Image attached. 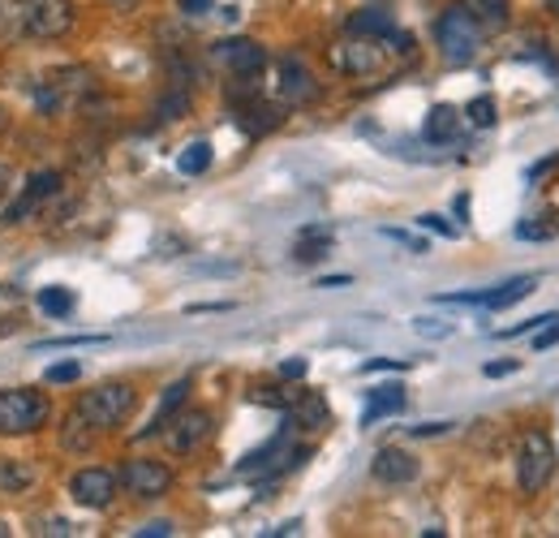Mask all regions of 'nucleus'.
I'll return each mask as SVG.
<instances>
[{
    "label": "nucleus",
    "mask_w": 559,
    "mask_h": 538,
    "mask_svg": "<svg viewBox=\"0 0 559 538\" xmlns=\"http://www.w3.org/2000/svg\"><path fill=\"white\" fill-rule=\"evenodd\" d=\"M280 375H284V379H301V375H306V362H301V358H293V362H284V366H280Z\"/></svg>",
    "instance_id": "obj_37"
},
{
    "label": "nucleus",
    "mask_w": 559,
    "mask_h": 538,
    "mask_svg": "<svg viewBox=\"0 0 559 538\" xmlns=\"http://www.w3.org/2000/svg\"><path fill=\"white\" fill-rule=\"evenodd\" d=\"M39 311L52 315V319H66V315H73V293L70 289H61V284L44 289V293H39Z\"/></svg>",
    "instance_id": "obj_26"
},
{
    "label": "nucleus",
    "mask_w": 559,
    "mask_h": 538,
    "mask_svg": "<svg viewBox=\"0 0 559 538\" xmlns=\"http://www.w3.org/2000/svg\"><path fill=\"white\" fill-rule=\"evenodd\" d=\"M250 401H259V405H276V409H284V397H280L276 388H254V393H250Z\"/></svg>",
    "instance_id": "obj_34"
},
{
    "label": "nucleus",
    "mask_w": 559,
    "mask_h": 538,
    "mask_svg": "<svg viewBox=\"0 0 559 538\" xmlns=\"http://www.w3.org/2000/svg\"><path fill=\"white\" fill-rule=\"evenodd\" d=\"M465 117H469L478 130H490V126H495V100H490V95H478V100L465 108Z\"/></svg>",
    "instance_id": "obj_28"
},
{
    "label": "nucleus",
    "mask_w": 559,
    "mask_h": 538,
    "mask_svg": "<svg viewBox=\"0 0 559 538\" xmlns=\"http://www.w3.org/2000/svg\"><path fill=\"white\" fill-rule=\"evenodd\" d=\"M181 113H190V91H186V86L168 91V95L155 104V117H159V121H177Z\"/></svg>",
    "instance_id": "obj_27"
},
{
    "label": "nucleus",
    "mask_w": 559,
    "mask_h": 538,
    "mask_svg": "<svg viewBox=\"0 0 559 538\" xmlns=\"http://www.w3.org/2000/svg\"><path fill=\"white\" fill-rule=\"evenodd\" d=\"M435 39H439L443 61L465 66V61H474V52H478V44H483V26L474 22V13H469L465 4H448L443 17L435 22Z\"/></svg>",
    "instance_id": "obj_2"
},
{
    "label": "nucleus",
    "mask_w": 559,
    "mask_h": 538,
    "mask_svg": "<svg viewBox=\"0 0 559 538\" xmlns=\"http://www.w3.org/2000/svg\"><path fill=\"white\" fill-rule=\"evenodd\" d=\"M405 409V388L401 384H388V388H374L370 401H366V413H361V426L388 418V413H401Z\"/></svg>",
    "instance_id": "obj_18"
},
{
    "label": "nucleus",
    "mask_w": 559,
    "mask_h": 538,
    "mask_svg": "<svg viewBox=\"0 0 559 538\" xmlns=\"http://www.w3.org/2000/svg\"><path fill=\"white\" fill-rule=\"evenodd\" d=\"M108 4H112V9H134L139 0H108Z\"/></svg>",
    "instance_id": "obj_42"
},
{
    "label": "nucleus",
    "mask_w": 559,
    "mask_h": 538,
    "mask_svg": "<svg viewBox=\"0 0 559 538\" xmlns=\"http://www.w3.org/2000/svg\"><path fill=\"white\" fill-rule=\"evenodd\" d=\"M215 57L233 69V78H259L267 66L263 44H254V39H224V44H215Z\"/></svg>",
    "instance_id": "obj_12"
},
{
    "label": "nucleus",
    "mask_w": 559,
    "mask_h": 538,
    "mask_svg": "<svg viewBox=\"0 0 559 538\" xmlns=\"http://www.w3.org/2000/svg\"><path fill=\"white\" fill-rule=\"evenodd\" d=\"M426 142H452V138L461 134V117H456V108H448V104H435L430 113H426Z\"/></svg>",
    "instance_id": "obj_20"
},
{
    "label": "nucleus",
    "mask_w": 559,
    "mask_h": 538,
    "mask_svg": "<svg viewBox=\"0 0 559 538\" xmlns=\"http://www.w3.org/2000/svg\"><path fill=\"white\" fill-rule=\"evenodd\" d=\"M556 473V444L543 431H525L516 448V487L525 495H538Z\"/></svg>",
    "instance_id": "obj_4"
},
{
    "label": "nucleus",
    "mask_w": 559,
    "mask_h": 538,
    "mask_svg": "<svg viewBox=\"0 0 559 538\" xmlns=\"http://www.w3.org/2000/svg\"><path fill=\"white\" fill-rule=\"evenodd\" d=\"M341 284H349V276H328L319 289H341Z\"/></svg>",
    "instance_id": "obj_41"
},
{
    "label": "nucleus",
    "mask_w": 559,
    "mask_h": 538,
    "mask_svg": "<svg viewBox=\"0 0 559 538\" xmlns=\"http://www.w3.org/2000/svg\"><path fill=\"white\" fill-rule=\"evenodd\" d=\"M556 9H559V0H556Z\"/></svg>",
    "instance_id": "obj_45"
},
{
    "label": "nucleus",
    "mask_w": 559,
    "mask_h": 538,
    "mask_svg": "<svg viewBox=\"0 0 559 538\" xmlns=\"http://www.w3.org/2000/svg\"><path fill=\"white\" fill-rule=\"evenodd\" d=\"M22 35V17H17V0H0V39Z\"/></svg>",
    "instance_id": "obj_29"
},
{
    "label": "nucleus",
    "mask_w": 559,
    "mask_h": 538,
    "mask_svg": "<svg viewBox=\"0 0 559 538\" xmlns=\"http://www.w3.org/2000/svg\"><path fill=\"white\" fill-rule=\"evenodd\" d=\"M237 126H241L246 134H267V130H276L280 126V108L263 104L259 95H250V100L237 104Z\"/></svg>",
    "instance_id": "obj_14"
},
{
    "label": "nucleus",
    "mask_w": 559,
    "mask_h": 538,
    "mask_svg": "<svg viewBox=\"0 0 559 538\" xmlns=\"http://www.w3.org/2000/svg\"><path fill=\"white\" fill-rule=\"evenodd\" d=\"M512 371H516V362H490V366H487L490 379H499V375H512Z\"/></svg>",
    "instance_id": "obj_39"
},
{
    "label": "nucleus",
    "mask_w": 559,
    "mask_h": 538,
    "mask_svg": "<svg viewBox=\"0 0 559 538\" xmlns=\"http://www.w3.org/2000/svg\"><path fill=\"white\" fill-rule=\"evenodd\" d=\"M35 482V470L26 461H13V457H0V491H26Z\"/></svg>",
    "instance_id": "obj_24"
},
{
    "label": "nucleus",
    "mask_w": 559,
    "mask_h": 538,
    "mask_svg": "<svg viewBox=\"0 0 559 538\" xmlns=\"http://www.w3.org/2000/svg\"><path fill=\"white\" fill-rule=\"evenodd\" d=\"M418 224H421V229H430V233H443V237H456V229H452V224H448L443 215H421Z\"/></svg>",
    "instance_id": "obj_32"
},
{
    "label": "nucleus",
    "mask_w": 559,
    "mask_h": 538,
    "mask_svg": "<svg viewBox=\"0 0 559 538\" xmlns=\"http://www.w3.org/2000/svg\"><path fill=\"white\" fill-rule=\"evenodd\" d=\"M177 168H181L186 177L207 173V168H211V142H190V147L177 155Z\"/></svg>",
    "instance_id": "obj_25"
},
{
    "label": "nucleus",
    "mask_w": 559,
    "mask_h": 538,
    "mask_svg": "<svg viewBox=\"0 0 559 538\" xmlns=\"http://www.w3.org/2000/svg\"><path fill=\"white\" fill-rule=\"evenodd\" d=\"M469 13H474V22L483 26V35L487 31H503L508 26V13H512V0H461Z\"/></svg>",
    "instance_id": "obj_21"
},
{
    "label": "nucleus",
    "mask_w": 559,
    "mask_h": 538,
    "mask_svg": "<svg viewBox=\"0 0 559 538\" xmlns=\"http://www.w3.org/2000/svg\"><path fill=\"white\" fill-rule=\"evenodd\" d=\"M117 482H121L134 500H159V495H168V491H173V470H168L164 461L134 457V461H126V466H121Z\"/></svg>",
    "instance_id": "obj_7"
},
{
    "label": "nucleus",
    "mask_w": 559,
    "mask_h": 538,
    "mask_svg": "<svg viewBox=\"0 0 559 538\" xmlns=\"http://www.w3.org/2000/svg\"><path fill=\"white\" fill-rule=\"evenodd\" d=\"M559 344V315L551 319V328H538V337H534V349H551Z\"/></svg>",
    "instance_id": "obj_31"
},
{
    "label": "nucleus",
    "mask_w": 559,
    "mask_h": 538,
    "mask_svg": "<svg viewBox=\"0 0 559 538\" xmlns=\"http://www.w3.org/2000/svg\"><path fill=\"white\" fill-rule=\"evenodd\" d=\"M418 332L421 337H452L448 324H435V319H418Z\"/></svg>",
    "instance_id": "obj_35"
},
{
    "label": "nucleus",
    "mask_w": 559,
    "mask_h": 538,
    "mask_svg": "<svg viewBox=\"0 0 559 538\" xmlns=\"http://www.w3.org/2000/svg\"><path fill=\"white\" fill-rule=\"evenodd\" d=\"M332 66L341 69V73H349V78H366V73H374V69L383 66V48H379V39H353V44H341V48H332Z\"/></svg>",
    "instance_id": "obj_10"
},
{
    "label": "nucleus",
    "mask_w": 559,
    "mask_h": 538,
    "mask_svg": "<svg viewBox=\"0 0 559 538\" xmlns=\"http://www.w3.org/2000/svg\"><path fill=\"white\" fill-rule=\"evenodd\" d=\"M4 182H9V168H4V164H0V190H4Z\"/></svg>",
    "instance_id": "obj_43"
},
{
    "label": "nucleus",
    "mask_w": 559,
    "mask_h": 538,
    "mask_svg": "<svg viewBox=\"0 0 559 538\" xmlns=\"http://www.w3.org/2000/svg\"><path fill=\"white\" fill-rule=\"evenodd\" d=\"M95 435H99V431H95L78 409H73L70 418H66V426H61V444H66L70 453H78V457H86V453L95 448Z\"/></svg>",
    "instance_id": "obj_22"
},
{
    "label": "nucleus",
    "mask_w": 559,
    "mask_h": 538,
    "mask_svg": "<svg viewBox=\"0 0 559 538\" xmlns=\"http://www.w3.org/2000/svg\"><path fill=\"white\" fill-rule=\"evenodd\" d=\"M17 17H22V35L61 39L73 31L78 9H73V0H17Z\"/></svg>",
    "instance_id": "obj_5"
},
{
    "label": "nucleus",
    "mask_w": 559,
    "mask_h": 538,
    "mask_svg": "<svg viewBox=\"0 0 559 538\" xmlns=\"http://www.w3.org/2000/svg\"><path fill=\"white\" fill-rule=\"evenodd\" d=\"M168 535H177L173 522H151V526H142L139 530V538H168Z\"/></svg>",
    "instance_id": "obj_33"
},
{
    "label": "nucleus",
    "mask_w": 559,
    "mask_h": 538,
    "mask_svg": "<svg viewBox=\"0 0 559 538\" xmlns=\"http://www.w3.org/2000/svg\"><path fill=\"white\" fill-rule=\"evenodd\" d=\"M392 31H396V22L383 9H357L349 17V35H361V39H388Z\"/></svg>",
    "instance_id": "obj_19"
},
{
    "label": "nucleus",
    "mask_w": 559,
    "mask_h": 538,
    "mask_svg": "<svg viewBox=\"0 0 559 538\" xmlns=\"http://www.w3.org/2000/svg\"><path fill=\"white\" fill-rule=\"evenodd\" d=\"M534 284H538V276H534V271H530V276H516V280H508V284H499V289L483 293V306H487V311L516 306L521 297H530V293H534Z\"/></svg>",
    "instance_id": "obj_17"
},
{
    "label": "nucleus",
    "mask_w": 559,
    "mask_h": 538,
    "mask_svg": "<svg viewBox=\"0 0 559 538\" xmlns=\"http://www.w3.org/2000/svg\"><path fill=\"white\" fill-rule=\"evenodd\" d=\"M57 190H61V173H52V168L35 173V177L26 182V190H22V199L9 202V207L0 211V224H17V220H26V215H31L39 202H48Z\"/></svg>",
    "instance_id": "obj_9"
},
{
    "label": "nucleus",
    "mask_w": 559,
    "mask_h": 538,
    "mask_svg": "<svg viewBox=\"0 0 559 538\" xmlns=\"http://www.w3.org/2000/svg\"><path fill=\"white\" fill-rule=\"evenodd\" d=\"M181 9H186L190 17H203V13L211 9V0H181Z\"/></svg>",
    "instance_id": "obj_38"
},
{
    "label": "nucleus",
    "mask_w": 559,
    "mask_h": 538,
    "mask_svg": "<svg viewBox=\"0 0 559 538\" xmlns=\"http://www.w3.org/2000/svg\"><path fill=\"white\" fill-rule=\"evenodd\" d=\"M211 431H215V418H211L207 409H177L173 418H168V426H164V435H168V453H177V457H190V453H199L203 444L211 440Z\"/></svg>",
    "instance_id": "obj_6"
},
{
    "label": "nucleus",
    "mask_w": 559,
    "mask_h": 538,
    "mask_svg": "<svg viewBox=\"0 0 559 538\" xmlns=\"http://www.w3.org/2000/svg\"><path fill=\"white\" fill-rule=\"evenodd\" d=\"M328 250H332V229H306L301 233V242H297V264H319V259H328Z\"/></svg>",
    "instance_id": "obj_23"
},
{
    "label": "nucleus",
    "mask_w": 559,
    "mask_h": 538,
    "mask_svg": "<svg viewBox=\"0 0 559 538\" xmlns=\"http://www.w3.org/2000/svg\"><path fill=\"white\" fill-rule=\"evenodd\" d=\"M186 397H190V375H186V379H177V384H173V388L159 397V405H155V418L142 426L139 440H151V435H159V431L168 426V418H173V413L186 405Z\"/></svg>",
    "instance_id": "obj_15"
},
{
    "label": "nucleus",
    "mask_w": 559,
    "mask_h": 538,
    "mask_svg": "<svg viewBox=\"0 0 559 538\" xmlns=\"http://www.w3.org/2000/svg\"><path fill=\"white\" fill-rule=\"evenodd\" d=\"M117 473L112 470H99V466H91V470H78L70 478V495L73 504H82V508H108L112 504V495H117Z\"/></svg>",
    "instance_id": "obj_8"
},
{
    "label": "nucleus",
    "mask_w": 559,
    "mask_h": 538,
    "mask_svg": "<svg viewBox=\"0 0 559 538\" xmlns=\"http://www.w3.org/2000/svg\"><path fill=\"white\" fill-rule=\"evenodd\" d=\"M293 426H306V431H328L332 426V409L319 393H306L301 401L293 405Z\"/></svg>",
    "instance_id": "obj_16"
},
{
    "label": "nucleus",
    "mask_w": 559,
    "mask_h": 538,
    "mask_svg": "<svg viewBox=\"0 0 559 538\" xmlns=\"http://www.w3.org/2000/svg\"><path fill=\"white\" fill-rule=\"evenodd\" d=\"M418 470H421L418 457L405 453V448H379L374 461H370V473H374L379 482H388V487H405V482H414Z\"/></svg>",
    "instance_id": "obj_13"
},
{
    "label": "nucleus",
    "mask_w": 559,
    "mask_h": 538,
    "mask_svg": "<svg viewBox=\"0 0 559 538\" xmlns=\"http://www.w3.org/2000/svg\"><path fill=\"white\" fill-rule=\"evenodd\" d=\"M276 86H280V95H284V104H293V108L319 100V82H314V73L306 69V61H297V57H284V61H280Z\"/></svg>",
    "instance_id": "obj_11"
},
{
    "label": "nucleus",
    "mask_w": 559,
    "mask_h": 538,
    "mask_svg": "<svg viewBox=\"0 0 559 538\" xmlns=\"http://www.w3.org/2000/svg\"><path fill=\"white\" fill-rule=\"evenodd\" d=\"M452 422H426V426H414V435H443Z\"/></svg>",
    "instance_id": "obj_40"
},
{
    "label": "nucleus",
    "mask_w": 559,
    "mask_h": 538,
    "mask_svg": "<svg viewBox=\"0 0 559 538\" xmlns=\"http://www.w3.org/2000/svg\"><path fill=\"white\" fill-rule=\"evenodd\" d=\"M52 405L35 388H4L0 393V435H31L48 422Z\"/></svg>",
    "instance_id": "obj_3"
},
{
    "label": "nucleus",
    "mask_w": 559,
    "mask_h": 538,
    "mask_svg": "<svg viewBox=\"0 0 559 538\" xmlns=\"http://www.w3.org/2000/svg\"><path fill=\"white\" fill-rule=\"evenodd\" d=\"M361 371H366V375H374V371H405V362H392V358H374V362H366Z\"/></svg>",
    "instance_id": "obj_36"
},
{
    "label": "nucleus",
    "mask_w": 559,
    "mask_h": 538,
    "mask_svg": "<svg viewBox=\"0 0 559 538\" xmlns=\"http://www.w3.org/2000/svg\"><path fill=\"white\" fill-rule=\"evenodd\" d=\"M78 375H82V362H57V366H48V371H44V379H48V384H73Z\"/></svg>",
    "instance_id": "obj_30"
},
{
    "label": "nucleus",
    "mask_w": 559,
    "mask_h": 538,
    "mask_svg": "<svg viewBox=\"0 0 559 538\" xmlns=\"http://www.w3.org/2000/svg\"><path fill=\"white\" fill-rule=\"evenodd\" d=\"M134 405H139V393H134L130 384H99V388L82 393L73 409H78L95 431H117V426L134 413Z\"/></svg>",
    "instance_id": "obj_1"
},
{
    "label": "nucleus",
    "mask_w": 559,
    "mask_h": 538,
    "mask_svg": "<svg viewBox=\"0 0 559 538\" xmlns=\"http://www.w3.org/2000/svg\"><path fill=\"white\" fill-rule=\"evenodd\" d=\"M4 126H9V113H4V108H0V130H4Z\"/></svg>",
    "instance_id": "obj_44"
}]
</instances>
